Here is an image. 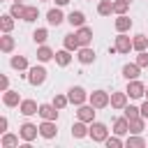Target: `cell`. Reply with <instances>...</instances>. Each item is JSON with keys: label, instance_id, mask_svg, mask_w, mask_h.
Listing matches in <instances>:
<instances>
[{"label": "cell", "instance_id": "9c48e42d", "mask_svg": "<svg viewBox=\"0 0 148 148\" xmlns=\"http://www.w3.org/2000/svg\"><path fill=\"white\" fill-rule=\"evenodd\" d=\"M113 46L118 49V53H130V51H134V46H132V37H127V32H118Z\"/></svg>", "mask_w": 148, "mask_h": 148}, {"label": "cell", "instance_id": "44dd1931", "mask_svg": "<svg viewBox=\"0 0 148 148\" xmlns=\"http://www.w3.org/2000/svg\"><path fill=\"white\" fill-rule=\"evenodd\" d=\"M56 58V51L51 49V46H46V44H39L37 46V60L39 62H49V60H53Z\"/></svg>", "mask_w": 148, "mask_h": 148}, {"label": "cell", "instance_id": "d6986e66", "mask_svg": "<svg viewBox=\"0 0 148 148\" xmlns=\"http://www.w3.org/2000/svg\"><path fill=\"white\" fill-rule=\"evenodd\" d=\"M2 104L5 106H18L21 104V95H18V90H5L2 92Z\"/></svg>", "mask_w": 148, "mask_h": 148}, {"label": "cell", "instance_id": "7bdbcfd3", "mask_svg": "<svg viewBox=\"0 0 148 148\" xmlns=\"http://www.w3.org/2000/svg\"><path fill=\"white\" fill-rule=\"evenodd\" d=\"M141 116L148 120V99H146V97H143V104H141Z\"/></svg>", "mask_w": 148, "mask_h": 148}, {"label": "cell", "instance_id": "4dcf8cb0", "mask_svg": "<svg viewBox=\"0 0 148 148\" xmlns=\"http://www.w3.org/2000/svg\"><path fill=\"white\" fill-rule=\"evenodd\" d=\"M132 46H134L136 53H139V51H146V49H148V35H134V37H132Z\"/></svg>", "mask_w": 148, "mask_h": 148}, {"label": "cell", "instance_id": "e575fe53", "mask_svg": "<svg viewBox=\"0 0 148 148\" xmlns=\"http://www.w3.org/2000/svg\"><path fill=\"white\" fill-rule=\"evenodd\" d=\"M123 116H125L127 120H132V118H139V116H141V106H134V104H127V106L123 109Z\"/></svg>", "mask_w": 148, "mask_h": 148}, {"label": "cell", "instance_id": "30bf717a", "mask_svg": "<svg viewBox=\"0 0 148 148\" xmlns=\"http://www.w3.org/2000/svg\"><path fill=\"white\" fill-rule=\"evenodd\" d=\"M62 21H67V16L62 14V9H60L58 5H56L53 9H49V12H46V23H49V25H56V28H58Z\"/></svg>", "mask_w": 148, "mask_h": 148}, {"label": "cell", "instance_id": "d4e9b609", "mask_svg": "<svg viewBox=\"0 0 148 148\" xmlns=\"http://www.w3.org/2000/svg\"><path fill=\"white\" fill-rule=\"evenodd\" d=\"M14 46H16V42L12 37V32H2V37H0V51L2 53H12Z\"/></svg>", "mask_w": 148, "mask_h": 148}, {"label": "cell", "instance_id": "83f0119b", "mask_svg": "<svg viewBox=\"0 0 148 148\" xmlns=\"http://www.w3.org/2000/svg\"><path fill=\"white\" fill-rule=\"evenodd\" d=\"M18 134H12V132H5L2 134V139H0V146L2 148H14V146H18Z\"/></svg>", "mask_w": 148, "mask_h": 148}, {"label": "cell", "instance_id": "c3c4849f", "mask_svg": "<svg viewBox=\"0 0 148 148\" xmlns=\"http://www.w3.org/2000/svg\"><path fill=\"white\" fill-rule=\"evenodd\" d=\"M130 2H132V0H130Z\"/></svg>", "mask_w": 148, "mask_h": 148}, {"label": "cell", "instance_id": "ffe728a7", "mask_svg": "<svg viewBox=\"0 0 148 148\" xmlns=\"http://www.w3.org/2000/svg\"><path fill=\"white\" fill-rule=\"evenodd\" d=\"M62 46H65V49H69V51H72V53H74V51H79V49H81V42H79V37H76V30H74V32H69V35H65V37H62Z\"/></svg>", "mask_w": 148, "mask_h": 148}, {"label": "cell", "instance_id": "d6a6232c", "mask_svg": "<svg viewBox=\"0 0 148 148\" xmlns=\"http://www.w3.org/2000/svg\"><path fill=\"white\" fill-rule=\"evenodd\" d=\"M0 30H2V32H12V30H14V16H12L9 12L0 16Z\"/></svg>", "mask_w": 148, "mask_h": 148}, {"label": "cell", "instance_id": "ba28073f", "mask_svg": "<svg viewBox=\"0 0 148 148\" xmlns=\"http://www.w3.org/2000/svg\"><path fill=\"white\" fill-rule=\"evenodd\" d=\"M95 113H97V109L88 102V104H81V106H76V118L79 120H83V123H92L95 120Z\"/></svg>", "mask_w": 148, "mask_h": 148}, {"label": "cell", "instance_id": "7dc6e473", "mask_svg": "<svg viewBox=\"0 0 148 148\" xmlns=\"http://www.w3.org/2000/svg\"><path fill=\"white\" fill-rule=\"evenodd\" d=\"M39 2H49V0H39Z\"/></svg>", "mask_w": 148, "mask_h": 148}, {"label": "cell", "instance_id": "bcb514c9", "mask_svg": "<svg viewBox=\"0 0 148 148\" xmlns=\"http://www.w3.org/2000/svg\"><path fill=\"white\" fill-rule=\"evenodd\" d=\"M14 2H23V0H14Z\"/></svg>", "mask_w": 148, "mask_h": 148}, {"label": "cell", "instance_id": "52a82bcc", "mask_svg": "<svg viewBox=\"0 0 148 148\" xmlns=\"http://www.w3.org/2000/svg\"><path fill=\"white\" fill-rule=\"evenodd\" d=\"M39 136H42V139H46V141L56 139V136H58L56 120H42V123H39Z\"/></svg>", "mask_w": 148, "mask_h": 148}, {"label": "cell", "instance_id": "5bb4252c", "mask_svg": "<svg viewBox=\"0 0 148 148\" xmlns=\"http://www.w3.org/2000/svg\"><path fill=\"white\" fill-rule=\"evenodd\" d=\"M111 132H113V134H118V136H125V134H130V120H127L125 116L116 118V120H113V127H111Z\"/></svg>", "mask_w": 148, "mask_h": 148}, {"label": "cell", "instance_id": "9a60e30c", "mask_svg": "<svg viewBox=\"0 0 148 148\" xmlns=\"http://www.w3.org/2000/svg\"><path fill=\"white\" fill-rule=\"evenodd\" d=\"M90 134V123H83V120H76L72 125V136L74 139H86Z\"/></svg>", "mask_w": 148, "mask_h": 148}, {"label": "cell", "instance_id": "cb8c5ba5", "mask_svg": "<svg viewBox=\"0 0 148 148\" xmlns=\"http://www.w3.org/2000/svg\"><path fill=\"white\" fill-rule=\"evenodd\" d=\"M143 130H148V120H146L143 116H139V118H132V120H130V134H141Z\"/></svg>", "mask_w": 148, "mask_h": 148}, {"label": "cell", "instance_id": "1f68e13d", "mask_svg": "<svg viewBox=\"0 0 148 148\" xmlns=\"http://www.w3.org/2000/svg\"><path fill=\"white\" fill-rule=\"evenodd\" d=\"M37 16H39V9H37V5H25L23 21H25V23H32V21H37Z\"/></svg>", "mask_w": 148, "mask_h": 148}, {"label": "cell", "instance_id": "603a6c76", "mask_svg": "<svg viewBox=\"0 0 148 148\" xmlns=\"http://www.w3.org/2000/svg\"><path fill=\"white\" fill-rule=\"evenodd\" d=\"M127 92L123 90V92H111V106L113 109H118V111H123L125 106H127Z\"/></svg>", "mask_w": 148, "mask_h": 148}, {"label": "cell", "instance_id": "2e32d148", "mask_svg": "<svg viewBox=\"0 0 148 148\" xmlns=\"http://www.w3.org/2000/svg\"><path fill=\"white\" fill-rule=\"evenodd\" d=\"M18 111H21L23 116H35V113H39V104H37L35 99H21Z\"/></svg>", "mask_w": 148, "mask_h": 148}, {"label": "cell", "instance_id": "4fadbf2b", "mask_svg": "<svg viewBox=\"0 0 148 148\" xmlns=\"http://www.w3.org/2000/svg\"><path fill=\"white\" fill-rule=\"evenodd\" d=\"M113 28H116V32H130V28H132V18H130L127 14H116Z\"/></svg>", "mask_w": 148, "mask_h": 148}, {"label": "cell", "instance_id": "7a4b0ae2", "mask_svg": "<svg viewBox=\"0 0 148 148\" xmlns=\"http://www.w3.org/2000/svg\"><path fill=\"white\" fill-rule=\"evenodd\" d=\"M95 143H104L106 141V136H109V127L104 125V123H99V120H92L90 123V134H88Z\"/></svg>", "mask_w": 148, "mask_h": 148}, {"label": "cell", "instance_id": "74e56055", "mask_svg": "<svg viewBox=\"0 0 148 148\" xmlns=\"http://www.w3.org/2000/svg\"><path fill=\"white\" fill-rule=\"evenodd\" d=\"M104 146H106V148H120V146H125V141H123L118 134H113V136H106Z\"/></svg>", "mask_w": 148, "mask_h": 148}, {"label": "cell", "instance_id": "f6af8a7d", "mask_svg": "<svg viewBox=\"0 0 148 148\" xmlns=\"http://www.w3.org/2000/svg\"><path fill=\"white\" fill-rule=\"evenodd\" d=\"M146 99H148V86H146Z\"/></svg>", "mask_w": 148, "mask_h": 148}, {"label": "cell", "instance_id": "60d3db41", "mask_svg": "<svg viewBox=\"0 0 148 148\" xmlns=\"http://www.w3.org/2000/svg\"><path fill=\"white\" fill-rule=\"evenodd\" d=\"M7 127H9L7 116H0V134H5V132H7Z\"/></svg>", "mask_w": 148, "mask_h": 148}, {"label": "cell", "instance_id": "484cf974", "mask_svg": "<svg viewBox=\"0 0 148 148\" xmlns=\"http://www.w3.org/2000/svg\"><path fill=\"white\" fill-rule=\"evenodd\" d=\"M139 74H141V67H139L136 62H127V65H123V76H125L127 81L139 79Z\"/></svg>", "mask_w": 148, "mask_h": 148}, {"label": "cell", "instance_id": "277c9868", "mask_svg": "<svg viewBox=\"0 0 148 148\" xmlns=\"http://www.w3.org/2000/svg\"><path fill=\"white\" fill-rule=\"evenodd\" d=\"M88 102L99 111V109H106V106L111 104V95H109L106 90H92L90 97H88Z\"/></svg>", "mask_w": 148, "mask_h": 148}, {"label": "cell", "instance_id": "b9f144b4", "mask_svg": "<svg viewBox=\"0 0 148 148\" xmlns=\"http://www.w3.org/2000/svg\"><path fill=\"white\" fill-rule=\"evenodd\" d=\"M0 90H2V92L9 90V79H7V76H0Z\"/></svg>", "mask_w": 148, "mask_h": 148}, {"label": "cell", "instance_id": "3957f363", "mask_svg": "<svg viewBox=\"0 0 148 148\" xmlns=\"http://www.w3.org/2000/svg\"><path fill=\"white\" fill-rule=\"evenodd\" d=\"M67 97H69V104L81 106V104H86V102H88L90 92H86V88H81V86H72V88L67 90Z\"/></svg>", "mask_w": 148, "mask_h": 148}, {"label": "cell", "instance_id": "8d00e7d4", "mask_svg": "<svg viewBox=\"0 0 148 148\" xmlns=\"http://www.w3.org/2000/svg\"><path fill=\"white\" fill-rule=\"evenodd\" d=\"M130 0H113V14H127Z\"/></svg>", "mask_w": 148, "mask_h": 148}, {"label": "cell", "instance_id": "5b68a950", "mask_svg": "<svg viewBox=\"0 0 148 148\" xmlns=\"http://www.w3.org/2000/svg\"><path fill=\"white\" fill-rule=\"evenodd\" d=\"M125 92L130 95V99H141V97H146V83L139 79H132V81H127Z\"/></svg>", "mask_w": 148, "mask_h": 148}, {"label": "cell", "instance_id": "836d02e7", "mask_svg": "<svg viewBox=\"0 0 148 148\" xmlns=\"http://www.w3.org/2000/svg\"><path fill=\"white\" fill-rule=\"evenodd\" d=\"M46 39H49V30L46 28H37L35 32H32V42L39 46V44H46Z\"/></svg>", "mask_w": 148, "mask_h": 148}, {"label": "cell", "instance_id": "7402d4cb", "mask_svg": "<svg viewBox=\"0 0 148 148\" xmlns=\"http://www.w3.org/2000/svg\"><path fill=\"white\" fill-rule=\"evenodd\" d=\"M53 60H56V65H58V67H67V65L72 62V51L62 46L60 51H56V58H53Z\"/></svg>", "mask_w": 148, "mask_h": 148}, {"label": "cell", "instance_id": "e0dca14e", "mask_svg": "<svg viewBox=\"0 0 148 148\" xmlns=\"http://www.w3.org/2000/svg\"><path fill=\"white\" fill-rule=\"evenodd\" d=\"M67 23H69L72 28H81V25H86V14H83L81 9L69 12V14H67Z\"/></svg>", "mask_w": 148, "mask_h": 148}, {"label": "cell", "instance_id": "ab89813d", "mask_svg": "<svg viewBox=\"0 0 148 148\" xmlns=\"http://www.w3.org/2000/svg\"><path fill=\"white\" fill-rule=\"evenodd\" d=\"M141 69H146L148 67V51H139V56H136V60H134Z\"/></svg>", "mask_w": 148, "mask_h": 148}, {"label": "cell", "instance_id": "8fae6325", "mask_svg": "<svg viewBox=\"0 0 148 148\" xmlns=\"http://www.w3.org/2000/svg\"><path fill=\"white\" fill-rule=\"evenodd\" d=\"M76 60H79L81 65H92V62H95V49H92V46H81V49L76 51Z\"/></svg>", "mask_w": 148, "mask_h": 148}, {"label": "cell", "instance_id": "d590c367", "mask_svg": "<svg viewBox=\"0 0 148 148\" xmlns=\"http://www.w3.org/2000/svg\"><path fill=\"white\" fill-rule=\"evenodd\" d=\"M23 12H25V5H23V2H12L9 14H12L14 18H21V21H23Z\"/></svg>", "mask_w": 148, "mask_h": 148}, {"label": "cell", "instance_id": "8992f818", "mask_svg": "<svg viewBox=\"0 0 148 148\" xmlns=\"http://www.w3.org/2000/svg\"><path fill=\"white\" fill-rule=\"evenodd\" d=\"M18 136H21V141H28V143H32V141L39 136V125L23 123V125L18 127Z\"/></svg>", "mask_w": 148, "mask_h": 148}, {"label": "cell", "instance_id": "ee69618b", "mask_svg": "<svg viewBox=\"0 0 148 148\" xmlns=\"http://www.w3.org/2000/svg\"><path fill=\"white\" fill-rule=\"evenodd\" d=\"M56 5L58 7H65V5H69V0H56Z\"/></svg>", "mask_w": 148, "mask_h": 148}, {"label": "cell", "instance_id": "f546056e", "mask_svg": "<svg viewBox=\"0 0 148 148\" xmlns=\"http://www.w3.org/2000/svg\"><path fill=\"white\" fill-rule=\"evenodd\" d=\"M97 14L99 16H111L113 14V0H99L97 2Z\"/></svg>", "mask_w": 148, "mask_h": 148}, {"label": "cell", "instance_id": "4316f807", "mask_svg": "<svg viewBox=\"0 0 148 148\" xmlns=\"http://www.w3.org/2000/svg\"><path fill=\"white\" fill-rule=\"evenodd\" d=\"M9 65H12V69H18V72L30 69V65H28V58H25V56H12V58H9Z\"/></svg>", "mask_w": 148, "mask_h": 148}, {"label": "cell", "instance_id": "f35d334b", "mask_svg": "<svg viewBox=\"0 0 148 148\" xmlns=\"http://www.w3.org/2000/svg\"><path fill=\"white\" fill-rule=\"evenodd\" d=\"M53 104H56V106L62 111V109L69 104V97H67V95H60V92H56V97H53Z\"/></svg>", "mask_w": 148, "mask_h": 148}, {"label": "cell", "instance_id": "7c38bea8", "mask_svg": "<svg viewBox=\"0 0 148 148\" xmlns=\"http://www.w3.org/2000/svg\"><path fill=\"white\" fill-rule=\"evenodd\" d=\"M58 106L51 102V104H39V118L42 120H58Z\"/></svg>", "mask_w": 148, "mask_h": 148}, {"label": "cell", "instance_id": "ac0fdd59", "mask_svg": "<svg viewBox=\"0 0 148 148\" xmlns=\"http://www.w3.org/2000/svg\"><path fill=\"white\" fill-rule=\"evenodd\" d=\"M76 37H79L81 46H90V44H92V28H88V25L76 28Z\"/></svg>", "mask_w": 148, "mask_h": 148}, {"label": "cell", "instance_id": "f1b7e54d", "mask_svg": "<svg viewBox=\"0 0 148 148\" xmlns=\"http://www.w3.org/2000/svg\"><path fill=\"white\" fill-rule=\"evenodd\" d=\"M125 146H127V148H143V146H146V139H143L141 134H130V136L125 139Z\"/></svg>", "mask_w": 148, "mask_h": 148}, {"label": "cell", "instance_id": "6da1fadb", "mask_svg": "<svg viewBox=\"0 0 148 148\" xmlns=\"http://www.w3.org/2000/svg\"><path fill=\"white\" fill-rule=\"evenodd\" d=\"M46 76H49V72H46L44 65H32L28 69V83L30 86H42L46 81Z\"/></svg>", "mask_w": 148, "mask_h": 148}]
</instances>
